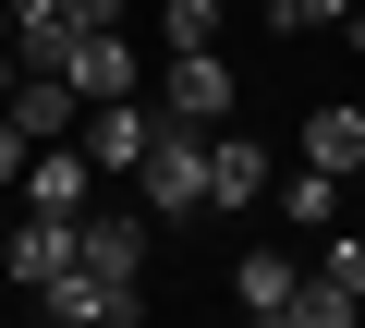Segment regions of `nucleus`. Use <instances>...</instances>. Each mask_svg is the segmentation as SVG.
<instances>
[{
  "instance_id": "1",
  "label": "nucleus",
  "mask_w": 365,
  "mask_h": 328,
  "mask_svg": "<svg viewBox=\"0 0 365 328\" xmlns=\"http://www.w3.org/2000/svg\"><path fill=\"white\" fill-rule=\"evenodd\" d=\"M134 195H146V219H207V207H220L207 134H195V122H158V134H146V171H134Z\"/></svg>"
},
{
  "instance_id": "2",
  "label": "nucleus",
  "mask_w": 365,
  "mask_h": 328,
  "mask_svg": "<svg viewBox=\"0 0 365 328\" xmlns=\"http://www.w3.org/2000/svg\"><path fill=\"white\" fill-rule=\"evenodd\" d=\"M158 97H170L158 122H195V134H220V122H232V61H220V49H170Z\"/></svg>"
},
{
  "instance_id": "3",
  "label": "nucleus",
  "mask_w": 365,
  "mask_h": 328,
  "mask_svg": "<svg viewBox=\"0 0 365 328\" xmlns=\"http://www.w3.org/2000/svg\"><path fill=\"white\" fill-rule=\"evenodd\" d=\"M98 183H110V171H98L73 134H49V146L25 158V207H49V219H86V207H98Z\"/></svg>"
},
{
  "instance_id": "4",
  "label": "nucleus",
  "mask_w": 365,
  "mask_h": 328,
  "mask_svg": "<svg viewBox=\"0 0 365 328\" xmlns=\"http://www.w3.org/2000/svg\"><path fill=\"white\" fill-rule=\"evenodd\" d=\"M73 268L146 280V207H86V219H73Z\"/></svg>"
},
{
  "instance_id": "5",
  "label": "nucleus",
  "mask_w": 365,
  "mask_h": 328,
  "mask_svg": "<svg viewBox=\"0 0 365 328\" xmlns=\"http://www.w3.org/2000/svg\"><path fill=\"white\" fill-rule=\"evenodd\" d=\"M37 304H49L61 328H134V316H146V292H134V280H98V268H61Z\"/></svg>"
},
{
  "instance_id": "6",
  "label": "nucleus",
  "mask_w": 365,
  "mask_h": 328,
  "mask_svg": "<svg viewBox=\"0 0 365 328\" xmlns=\"http://www.w3.org/2000/svg\"><path fill=\"white\" fill-rule=\"evenodd\" d=\"M146 134H158L146 97H86V158L98 171H146Z\"/></svg>"
},
{
  "instance_id": "7",
  "label": "nucleus",
  "mask_w": 365,
  "mask_h": 328,
  "mask_svg": "<svg viewBox=\"0 0 365 328\" xmlns=\"http://www.w3.org/2000/svg\"><path fill=\"white\" fill-rule=\"evenodd\" d=\"M0 268H13L25 292H49V280L73 268V219H49V207H25L13 231H0Z\"/></svg>"
},
{
  "instance_id": "8",
  "label": "nucleus",
  "mask_w": 365,
  "mask_h": 328,
  "mask_svg": "<svg viewBox=\"0 0 365 328\" xmlns=\"http://www.w3.org/2000/svg\"><path fill=\"white\" fill-rule=\"evenodd\" d=\"M61 73H73V97H134V73H146V61H134V37H122V25H73V61H61Z\"/></svg>"
},
{
  "instance_id": "9",
  "label": "nucleus",
  "mask_w": 365,
  "mask_h": 328,
  "mask_svg": "<svg viewBox=\"0 0 365 328\" xmlns=\"http://www.w3.org/2000/svg\"><path fill=\"white\" fill-rule=\"evenodd\" d=\"M292 292H304V268H292V255H268V243L232 268V304H244L256 328H292Z\"/></svg>"
},
{
  "instance_id": "10",
  "label": "nucleus",
  "mask_w": 365,
  "mask_h": 328,
  "mask_svg": "<svg viewBox=\"0 0 365 328\" xmlns=\"http://www.w3.org/2000/svg\"><path fill=\"white\" fill-rule=\"evenodd\" d=\"M304 158H317V171H341V183H353V171H365V110H353V97H329V110H304Z\"/></svg>"
},
{
  "instance_id": "11",
  "label": "nucleus",
  "mask_w": 365,
  "mask_h": 328,
  "mask_svg": "<svg viewBox=\"0 0 365 328\" xmlns=\"http://www.w3.org/2000/svg\"><path fill=\"white\" fill-rule=\"evenodd\" d=\"M207 171H220V207H256L268 195V146L256 134H207Z\"/></svg>"
},
{
  "instance_id": "12",
  "label": "nucleus",
  "mask_w": 365,
  "mask_h": 328,
  "mask_svg": "<svg viewBox=\"0 0 365 328\" xmlns=\"http://www.w3.org/2000/svg\"><path fill=\"white\" fill-rule=\"evenodd\" d=\"M341 195H353L341 171H317V158H292V183H280V219H292V231H329V219H341Z\"/></svg>"
},
{
  "instance_id": "13",
  "label": "nucleus",
  "mask_w": 365,
  "mask_h": 328,
  "mask_svg": "<svg viewBox=\"0 0 365 328\" xmlns=\"http://www.w3.org/2000/svg\"><path fill=\"white\" fill-rule=\"evenodd\" d=\"M73 110H86V97H73V73H25V85H13V122H25L37 146H49V134H73Z\"/></svg>"
},
{
  "instance_id": "14",
  "label": "nucleus",
  "mask_w": 365,
  "mask_h": 328,
  "mask_svg": "<svg viewBox=\"0 0 365 328\" xmlns=\"http://www.w3.org/2000/svg\"><path fill=\"white\" fill-rule=\"evenodd\" d=\"M220 25H232V0H158V37L170 49H220Z\"/></svg>"
},
{
  "instance_id": "15",
  "label": "nucleus",
  "mask_w": 365,
  "mask_h": 328,
  "mask_svg": "<svg viewBox=\"0 0 365 328\" xmlns=\"http://www.w3.org/2000/svg\"><path fill=\"white\" fill-rule=\"evenodd\" d=\"M353 316H365V304H353L341 280H317V268H304V292H292V328H353Z\"/></svg>"
},
{
  "instance_id": "16",
  "label": "nucleus",
  "mask_w": 365,
  "mask_h": 328,
  "mask_svg": "<svg viewBox=\"0 0 365 328\" xmlns=\"http://www.w3.org/2000/svg\"><path fill=\"white\" fill-rule=\"evenodd\" d=\"M317 25H353V0H268V37H317Z\"/></svg>"
},
{
  "instance_id": "17",
  "label": "nucleus",
  "mask_w": 365,
  "mask_h": 328,
  "mask_svg": "<svg viewBox=\"0 0 365 328\" xmlns=\"http://www.w3.org/2000/svg\"><path fill=\"white\" fill-rule=\"evenodd\" d=\"M317 280H341V292L365 304V231H329V255H317Z\"/></svg>"
},
{
  "instance_id": "18",
  "label": "nucleus",
  "mask_w": 365,
  "mask_h": 328,
  "mask_svg": "<svg viewBox=\"0 0 365 328\" xmlns=\"http://www.w3.org/2000/svg\"><path fill=\"white\" fill-rule=\"evenodd\" d=\"M25 158H37V134H25L13 110H0V195H25Z\"/></svg>"
},
{
  "instance_id": "19",
  "label": "nucleus",
  "mask_w": 365,
  "mask_h": 328,
  "mask_svg": "<svg viewBox=\"0 0 365 328\" xmlns=\"http://www.w3.org/2000/svg\"><path fill=\"white\" fill-rule=\"evenodd\" d=\"M134 13V0H73V25H122Z\"/></svg>"
},
{
  "instance_id": "20",
  "label": "nucleus",
  "mask_w": 365,
  "mask_h": 328,
  "mask_svg": "<svg viewBox=\"0 0 365 328\" xmlns=\"http://www.w3.org/2000/svg\"><path fill=\"white\" fill-rule=\"evenodd\" d=\"M353 195H365V171H353Z\"/></svg>"
},
{
  "instance_id": "21",
  "label": "nucleus",
  "mask_w": 365,
  "mask_h": 328,
  "mask_svg": "<svg viewBox=\"0 0 365 328\" xmlns=\"http://www.w3.org/2000/svg\"><path fill=\"white\" fill-rule=\"evenodd\" d=\"M256 13H268V0H256Z\"/></svg>"
},
{
  "instance_id": "22",
  "label": "nucleus",
  "mask_w": 365,
  "mask_h": 328,
  "mask_svg": "<svg viewBox=\"0 0 365 328\" xmlns=\"http://www.w3.org/2000/svg\"><path fill=\"white\" fill-rule=\"evenodd\" d=\"M0 280H13V268H0Z\"/></svg>"
}]
</instances>
